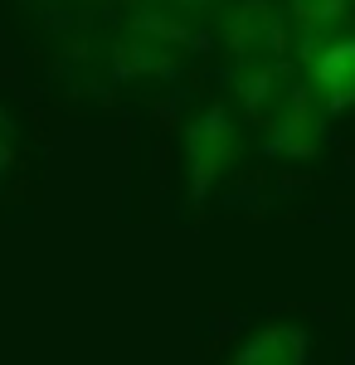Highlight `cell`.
Returning a JSON list of instances; mask_svg holds the SVG:
<instances>
[{"instance_id": "obj_1", "label": "cell", "mask_w": 355, "mask_h": 365, "mask_svg": "<svg viewBox=\"0 0 355 365\" xmlns=\"http://www.w3.org/2000/svg\"><path fill=\"white\" fill-rule=\"evenodd\" d=\"M292 63L302 78L321 93L326 113H346L355 108V25L336 29V34H297L292 39Z\"/></svg>"}, {"instance_id": "obj_2", "label": "cell", "mask_w": 355, "mask_h": 365, "mask_svg": "<svg viewBox=\"0 0 355 365\" xmlns=\"http://www.w3.org/2000/svg\"><path fill=\"white\" fill-rule=\"evenodd\" d=\"M239 117L229 113L224 103H210L205 113L190 122L185 132V161H190V200L205 205V195L224 180V170L239 161Z\"/></svg>"}, {"instance_id": "obj_3", "label": "cell", "mask_w": 355, "mask_h": 365, "mask_svg": "<svg viewBox=\"0 0 355 365\" xmlns=\"http://www.w3.org/2000/svg\"><path fill=\"white\" fill-rule=\"evenodd\" d=\"M219 39L234 54V63H268L292 58L287 49V20L273 0H229L219 10Z\"/></svg>"}, {"instance_id": "obj_4", "label": "cell", "mask_w": 355, "mask_h": 365, "mask_svg": "<svg viewBox=\"0 0 355 365\" xmlns=\"http://www.w3.org/2000/svg\"><path fill=\"white\" fill-rule=\"evenodd\" d=\"M321 127H326V103L297 68L282 88V98L273 103V113L263 117V141L277 156H312L321 141Z\"/></svg>"}, {"instance_id": "obj_5", "label": "cell", "mask_w": 355, "mask_h": 365, "mask_svg": "<svg viewBox=\"0 0 355 365\" xmlns=\"http://www.w3.org/2000/svg\"><path fill=\"white\" fill-rule=\"evenodd\" d=\"M297 73L292 58H268V63H239L234 68V103L244 108V117H253L263 127V117L273 113V103L282 98L287 78Z\"/></svg>"}, {"instance_id": "obj_6", "label": "cell", "mask_w": 355, "mask_h": 365, "mask_svg": "<svg viewBox=\"0 0 355 365\" xmlns=\"http://www.w3.org/2000/svg\"><path fill=\"white\" fill-rule=\"evenodd\" d=\"M132 29L146 34V39H156V44H165L170 54H195L200 49V20L180 15L175 5H137Z\"/></svg>"}, {"instance_id": "obj_7", "label": "cell", "mask_w": 355, "mask_h": 365, "mask_svg": "<svg viewBox=\"0 0 355 365\" xmlns=\"http://www.w3.org/2000/svg\"><path fill=\"white\" fill-rule=\"evenodd\" d=\"M234 365H307V336L302 327H287V322L263 327L239 346Z\"/></svg>"}, {"instance_id": "obj_8", "label": "cell", "mask_w": 355, "mask_h": 365, "mask_svg": "<svg viewBox=\"0 0 355 365\" xmlns=\"http://www.w3.org/2000/svg\"><path fill=\"white\" fill-rule=\"evenodd\" d=\"M170 68H175V54L137 29L112 44V73L117 78H151V73H170Z\"/></svg>"}, {"instance_id": "obj_9", "label": "cell", "mask_w": 355, "mask_h": 365, "mask_svg": "<svg viewBox=\"0 0 355 365\" xmlns=\"http://www.w3.org/2000/svg\"><path fill=\"white\" fill-rule=\"evenodd\" d=\"M287 20L297 34H336L355 25V0H287Z\"/></svg>"}, {"instance_id": "obj_10", "label": "cell", "mask_w": 355, "mask_h": 365, "mask_svg": "<svg viewBox=\"0 0 355 365\" xmlns=\"http://www.w3.org/2000/svg\"><path fill=\"white\" fill-rule=\"evenodd\" d=\"M165 5H175V10L190 15V20H205V15H215V20H219V10H224L229 0H165Z\"/></svg>"}, {"instance_id": "obj_11", "label": "cell", "mask_w": 355, "mask_h": 365, "mask_svg": "<svg viewBox=\"0 0 355 365\" xmlns=\"http://www.w3.org/2000/svg\"><path fill=\"white\" fill-rule=\"evenodd\" d=\"M15 146H20V137H15V122L0 113V170L15 161Z\"/></svg>"}]
</instances>
